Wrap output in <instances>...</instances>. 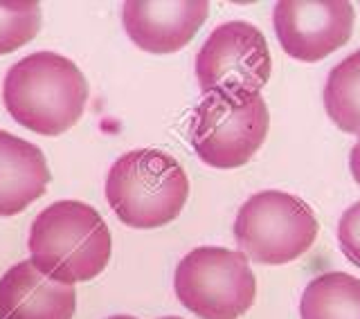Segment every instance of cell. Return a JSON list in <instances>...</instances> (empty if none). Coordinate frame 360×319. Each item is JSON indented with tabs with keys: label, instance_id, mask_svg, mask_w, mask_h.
<instances>
[{
	"label": "cell",
	"instance_id": "1",
	"mask_svg": "<svg viewBox=\"0 0 360 319\" xmlns=\"http://www.w3.org/2000/svg\"><path fill=\"white\" fill-rule=\"evenodd\" d=\"M27 247L41 275L75 286L106 270L112 238L95 207L82 200H56L34 219Z\"/></svg>",
	"mask_w": 360,
	"mask_h": 319
},
{
	"label": "cell",
	"instance_id": "2",
	"mask_svg": "<svg viewBox=\"0 0 360 319\" xmlns=\"http://www.w3.org/2000/svg\"><path fill=\"white\" fill-rule=\"evenodd\" d=\"M88 82L79 67L56 52H34L5 74L3 101L11 119L45 138L70 131L82 119Z\"/></svg>",
	"mask_w": 360,
	"mask_h": 319
},
{
	"label": "cell",
	"instance_id": "3",
	"mask_svg": "<svg viewBox=\"0 0 360 319\" xmlns=\"http://www.w3.org/2000/svg\"><path fill=\"white\" fill-rule=\"evenodd\" d=\"M189 198V178L174 155L160 149H135L112 162L106 200L133 230H155L176 221Z\"/></svg>",
	"mask_w": 360,
	"mask_h": 319
},
{
	"label": "cell",
	"instance_id": "4",
	"mask_svg": "<svg viewBox=\"0 0 360 319\" xmlns=\"http://www.w3.org/2000/svg\"><path fill=\"white\" fill-rule=\"evenodd\" d=\"M318 230V219L307 202L275 189L248 198L234 221L239 252L262 266H284L307 254Z\"/></svg>",
	"mask_w": 360,
	"mask_h": 319
},
{
	"label": "cell",
	"instance_id": "5",
	"mask_svg": "<svg viewBox=\"0 0 360 319\" xmlns=\"http://www.w3.org/2000/svg\"><path fill=\"white\" fill-rule=\"evenodd\" d=\"M270 126L262 93H210L194 108L189 126L191 149L214 169H236L262 149Z\"/></svg>",
	"mask_w": 360,
	"mask_h": 319
},
{
	"label": "cell",
	"instance_id": "6",
	"mask_svg": "<svg viewBox=\"0 0 360 319\" xmlns=\"http://www.w3.org/2000/svg\"><path fill=\"white\" fill-rule=\"evenodd\" d=\"M174 290L200 319H239L257 299V279L243 252L202 245L180 259Z\"/></svg>",
	"mask_w": 360,
	"mask_h": 319
},
{
	"label": "cell",
	"instance_id": "7",
	"mask_svg": "<svg viewBox=\"0 0 360 319\" xmlns=\"http://www.w3.org/2000/svg\"><path fill=\"white\" fill-rule=\"evenodd\" d=\"M273 59L268 41L248 20H230L214 30L196 54V79L205 95L262 93L270 82Z\"/></svg>",
	"mask_w": 360,
	"mask_h": 319
},
{
	"label": "cell",
	"instance_id": "8",
	"mask_svg": "<svg viewBox=\"0 0 360 319\" xmlns=\"http://www.w3.org/2000/svg\"><path fill=\"white\" fill-rule=\"evenodd\" d=\"M356 11L347 0H281L273 11L277 41L288 56L318 63L352 39Z\"/></svg>",
	"mask_w": 360,
	"mask_h": 319
},
{
	"label": "cell",
	"instance_id": "9",
	"mask_svg": "<svg viewBox=\"0 0 360 319\" xmlns=\"http://www.w3.org/2000/svg\"><path fill=\"white\" fill-rule=\"evenodd\" d=\"M207 16L210 3L205 0H131L122 11L129 39L153 54L183 50Z\"/></svg>",
	"mask_w": 360,
	"mask_h": 319
},
{
	"label": "cell",
	"instance_id": "10",
	"mask_svg": "<svg viewBox=\"0 0 360 319\" xmlns=\"http://www.w3.org/2000/svg\"><path fill=\"white\" fill-rule=\"evenodd\" d=\"M75 311V286L41 275L30 259L0 277V319H72Z\"/></svg>",
	"mask_w": 360,
	"mask_h": 319
},
{
	"label": "cell",
	"instance_id": "11",
	"mask_svg": "<svg viewBox=\"0 0 360 319\" xmlns=\"http://www.w3.org/2000/svg\"><path fill=\"white\" fill-rule=\"evenodd\" d=\"M48 160L37 144L0 129V216H16L50 185Z\"/></svg>",
	"mask_w": 360,
	"mask_h": 319
},
{
	"label": "cell",
	"instance_id": "12",
	"mask_svg": "<svg viewBox=\"0 0 360 319\" xmlns=\"http://www.w3.org/2000/svg\"><path fill=\"white\" fill-rule=\"evenodd\" d=\"M302 319H360V279L347 272L313 277L300 299Z\"/></svg>",
	"mask_w": 360,
	"mask_h": 319
},
{
	"label": "cell",
	"instance_id": "13",
	"mask_svg": "<svg viewBox=\"0 0 360 319\" xmlns=\"http://www.w3.org/2000/svg\"><path fill=\"white\" fill-rule=\"evenodd\" d=\"M324 108L345 133H360V50L349 54L326 77Z\"/></svg>",
	"mask_w": 360,
	"mask_h": 319
},
{
	"label": "cell",
	"instance_id": "14",
	"mask_svg": "<svg viewBox=\"0 0 360 319\" xmlns=\"http://www.w3.org/2000/svg\"><path fill=\"white\" fill-rule=\"evenodd\" d=\"M41 30V5L34 0L0 3V54L16 52Z\"/></svg>",
	"mask_w": 360,
	"mask_h": 319
},
{
	"label": "cell",
	"instance_id": "15",
	"mask_svg": "<svg viewBox=\"0 0 360 319\" xmlns=\"http://www.w3.org/2000/svg\"><path fill=\"white\" fill-rule=\"evenodd\" d=\"M338 243L342 254L360 268V200L354 202L338 223Z\"/></svg>",
	"mask_w": 360,
	"mask_h": 319
},
{
	"label": "cell",
	"instance_id": "16",
	"mask_svg": "<svg viewBox=\"0 0 360 319\" xmlns=\"http://www.w3.org/2000/svg\"><path fill=\"white\" fill-rule=\"evenodd\" d=\"M349 169H352L354 180L360 185V133H358V142L354 144L352 155H349Z\"/></svg>",
	"mask_w": 360,
	"mask_h": 319
},
{
	"label": "cell",
	"instance_id": "17",
	"mask_svg": "<svg viewBox=\"0 0 360 319\" xmlns=\"http://www.w3.org/2000/svg\"><path fill=\"white\" fill-rule=\"evenodd\" d=\"M108 319H138V317H131V315H115V317H108Z\"/></svg>",
	"mask_w": 360,
	"mask_h": 319
},
{
	"label": "cell",
	"instance_id": "18",
	"mask_svg": "<svg viewBox=\"0 0 360 319\" xmlns=\"http://www.w3.org/2000/svg\"><path fill=\"white\" fill-rule=\"evenodd\" d=\"M160 319H183V317H160Z\"/></svg>",
	"mask_w": 360,
	"mask_h": 319
}]
</instances>
